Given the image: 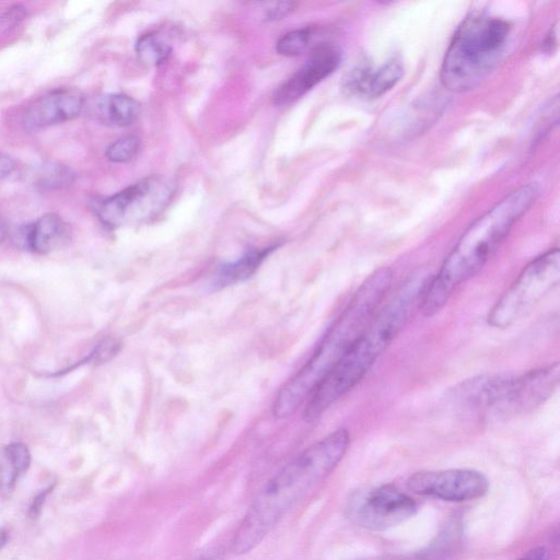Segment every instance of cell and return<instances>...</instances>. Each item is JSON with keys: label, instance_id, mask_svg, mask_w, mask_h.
I'll list each match as a JSON object with an SVG mask.
<instances>
[{"label": "cell", "instance_id": "obj_1", "mask_svg": "<svg viewBox=\"0 0 560 560\" xmlns=\"http://www.w3.org/2000/svg\"><path fill=\"white\" fill-rule=\"evenodd\" d=\"M349 445V432L337 429L287 463L254 497L231 540V551L244 556L254 550L285 513L337 467Z\"/></svg>", "mask_w": 560, "mask_h": 560}, {"label": "cell", "instance_id": "obj_2", "mask_svg": "<svg viewBox=\"0 0 560 560\" xmlns=\"http://www.w3.org/2000/svg\"><path fill=\"white\" fill-rule=\"evenodd\" d=\"M430 271H413L388 302L380 307L348 351L307 399L304 419L317 420L365 376L419 307Z\"/></svg>", "mask_w": 560, "mask_h": 560}, {"label": "cell", "instance_id": "obj_3", "mask_svg": "<svg viewBox=\"0 0 560 560\" xmlns=\"http://www.w3.org/2000/svg\"><path fill=\"white\" fill-rule=\"evenodd\" d=\"M537 183L525 184L498 201L463 233L432 275L419 308L432 316L447 303L453 292L476 275L539 196Z\"/></svg>", "mask_w": 560, "mask_h": 560}, {"label": "cell", "instance_id": "obj_4", "mask_svg": "<svg viewBox=\"0 0 560 560\" xmlns=\"http://www.w3.org/2000/svg\"><path fill=\"white\" fill-rule=\"evenodd\" d=\"M392 280L393 271L382 267L361 283L310 360L279 390L272 405L275 417L290 416L310 398L381 307Z\"/></svg>", "mask_w": 560, "mask_h": 560}, {"label": "cell", "instance_id": "obj_5", "mask_svg": "<svg viewBox=\"0 0 560 560\" xmlns=\"http://www.w3.org/2000/svg\"><path fill=\"white\" fill-rule=\"evenodd\" d=\"M510 31L504 19L483 11L469 13L445 51L440 70L443 86L464 93L481 84L501 61Z\"/></svg>", "mask_w": 560, "mask_h": 560}, {"label": "cell", "instance_id": "obj_6", "mask_svg": "<svg viewBox=\"0 0 560 560\" xmlns=\"http://www.w3.org/2000/svg\"><path fill=\"white\" fill-rule=\"evenodd\" d=\"M559 378V363L518 375L489 374L483 389L481 419L501 421L529 412L552 396Z\"/></svg>", "mask_w": 560, "mask_h": 560}, {"label": "cell", "instance_id": "obj_7", "mask_svg": "<svg viewBox=\"0 0 560 560\" xmlns=\"http://www.w3.org/2000/svg\"><path fill=\"white\" fill-rule=\"evenodd\" d=\"M559 278L560 254L558 248H552L523 268L490 310L488 324L501 329L511 326L556 288Z\"/></svg>", "mask_w": 560, "mask_h": 560}, {"label": "cell", "instance_id": "obj_8", "mask_svg": "<svg viewBox=\"0 0 560 560\" xmlns=\"http://www.w3.org/2000/svg\"><path fill=\"white\" fill-rule=\"evenodd\" d=\"M172 185L162 177L141 179L113 196L92 201V210L106 226L119 228L155 218L167 206Z\"/></svg>", "mask_w": 560, "mask_h": 560}, {"label": "cell", "instance_id": "obj_9", "mask_svg": "<svg viewBox=\"0 0 560 560\" xmlns=\"http://www.w3.org/2000/svg\"><path fill=\"white\" fill-rule=\"evenodd\" d=\"M417 513V503L393 485H382L353 494L347 515L355 525L381 532L395 527Z\"/></svg>", "mask_w": 560, "mask_h": 560}, {"label": "cell", "instance_id": "obj_10", "mask_svg": "<svg viewBox=\"0 0 560 560\" xmlns=\"http://www.w3.org/2000/svg\"><path fill=\"white\" fill-rule=\"evenodd\" d=\"M412 492L434 499L464 502L482 498L489 489L487 477L475 469L421 470L407 479Z\"/></svg>", "mask_w": 560, "mask_h": 560}, {"label": "cell", "instance_id": "obj_11", "mask_svg": "<svg viewBox=\"0 0 560 560\" xmlns=\"http://www.w3.org/2000/svg\"><path fill=\"white\" fill-rule=\"evenodd\" d=\"M340 51L330 45L317 46L306 62L273 93V102L278 106L294 103L326 77L332 73L340 63Z\"/></svg>", "mask_w": 560, "mask_h": 560}, {"label": "cell", "instance_id": "obj_12", "mask_svg": "<svg viewBox=\"0 0 560 560\" xmlns=\"http://www.w3.org/2000/svg\"><path fill=\"white\" fill-rule=\"evenodd\" d=\"M84 95L73 88H58L36 98L22 116L26 130H39L72 120L82 113Z\"/></svg>", "mask_w": 560, "mask_h": 560}, {"label": "cell", "instance_id": "obj_13", "mask_svg": "<svg viewBox=\"0 0 560 560\" xmlns=\"http://www.w3.org/2000/svg\"><path fill=\"white\" fill-rule=\"evenodd\" d=\"M402 74L404 66L397 57H390L378 65L363 61L349 71L343 86L351 94L375 98L392 90Z\"/></svg>", "mask_w": 560, "mask_h": 560}, {"label": "cell", "instance_id": "obj_14", "mask_svg": "<svg viewBox=\"0 0 560 560\" xmlns=\"http://www.w3.org/2000/svg\"><path fill=\"white\" fill-rule=\"evenodd\" d=\"M70 236L69 224L57 213H45L24 232L26 247L37 254H47L61 246Z\"/></svg>", "mask_w": 560, "mask_h": 560}, {"label": "cell", "instance_id": "obj_15", "mask_svg": "<svg viewBox=\"0 0 560 560\" xmlns=\"http://www.w3.org/2000/svg\"><path fill=\"white\" fill-rule=\"evenodd\" d=\"M271 250L272 247L250 249L240 258L222 264L212 277L211 288L221 289L249 278Z\"/></svg>", "mask_w": 560, "mask_h": 560}, {"label": "cell", "instance_id": "obj_16", "mask_svg": "<svg viewBox=\"0 0 560 560\" xmlns=\"http://www.w3.org/2000/svg\"><path fill=\"white\" fill-rule=\"evenodd\" d=\"M140 113L139 103L122 93H112L98 98L96 116L110 127H126L131 125Z\"/></svg>", "mask_w": 560, "mask_h": 560}, {"label": "cell", "instance_id": "obj_17", "mask_svg": "<svg viewBox=\"0 0 560 560\" xmlns=\"http://www.w3.org/2000/svg\"><path fill=\"white\" fill-rule=\"evenodd\" d=\"M31 464V454L23 443H11L2 453L0 464V487L9 492L13 489L19 478L27 470Z\"/></svg>", "mask_w": 560, "mask_h": 560}, {"label": "cell", "instance_id": "obj_18", "mask_svg": "<svg viewBox=\"0 0 560 560\" xmlns=\"http://www.w3.org/2000/svg\"><path fill=\"white\" fill-rule=\"evenodd\" d=\"M170 52V46L154 34H145L136 43V54L144 65H160Z\"/></svg>", "mask_w": 560, "mask_h": 560}, {"label": "cell", "instance_id": "obj_19", "mask_svg": "<svg viewBox=\"0 0 560 560\" xmlns=\"http://www.w3.org/2000/svg\"><path fill=\"white\" fill-rule=\"evenodd\" d=\"M74 173L61 164H44L35 173L37 185L44 188H62L72 184Z\"/></svg>", "mask_w": 560, "mask_h": 560}, {"label": "cell", "instance_id": "obj_20", "mask_svg": "<svg viewBox=\"0 0 560 560\" xmlns=\"http://www.w3.org/2000/svg\"><path fill=\"white\" fill-rule=\"evenodd\" d=\"M310 39V30H295L287 33L277 42L276 50L282 56H295L307 47Z\"/></svg>", "mask_w": 560, "mask_h": 560}, {"label": "cell", "instance_id": "obj_21", "mask_svg": "<svg viewBox=\"0 0 560 560\" xmlns=\"http://www.w3.org/2000/svg\"><path fill=\"white\" fill-rule=\"evenodd\" d=\"M139 149V140L135 136H125L113 143L105 150V156L114 163H125L130 161Z\"/></svg>", "mask_w": 560, "mask_h": 560}, {"label": "cell", "instance_id": "obj_22", "mask_svg": "<svg viewBox=\"0 0 560 560\" xmlns=\"http://www.w3.org/2000/svg\"><path fill=\"white\" fill-rule=\"evenodd\" d=\"M27 14V10L22 4H13L0 12V35L18 26Z\"/></svg>", "mask_w": 560, "mask_h": 560}, {"label": "cell", "instance_id": "obj_23", "mask_svg": "<svg viewBox=\"0 0 560 560\" xmlns=\"http://www.w3.org/2000/svg\"><path fill=\"white\" fill-rule=\"evenodd\" d=\"M293 8V2L267 3V8L265 9V16L267 20H280L284 18Z\"/></svg>", "mask_w": 560, "mask_h": 560}, {"label": "cell", "instance_id": "obj_24", "mask_svg": "<svg viewBox=\"0 0 560 560\" xmlns=\"http://www.w3.org/2000/svg\"><path fill=\"white\" fill-rule=\"evenodd\" d=\"M16 167L15 161L7 154L0 153V179L10 176Z\"/></svg>", "mask_w": 560, "mask_h": 560}, {"label": "cell", "instance_id": "obj_25", "mask_svg": "<svg viewBox=\"0 0 560 560\" xmlns=\"http://www.w3.org/2000/svg\"><path fill=\"white\" fill-rule=\"evenodd\" d=\"M547 557H548L547 549L542 546H537V547L529 549L517 560H547Z\"/></svg>", "mask_w": 560, "mask_h": 560}, {"label": "cell", "instance_id": "obj_26", "mask_svg": "<svg viewBox=\"0 0 560 560\" xmlns=\"http://www.w3.org/2000/svg\"><path fill=\"white\" fill-rule=\"evenodd\" d=\"M48 491L42 492L37 498H35L32 506H31V513L33 515H36L38 510L42 508L43 502L45 501V498L47 495Z\"/></svg>", "mask_w": 560, "mask_h": 560}, {"label": "cell", "instance_id": "obj_27", "mask_svg": "<svg viewBox=\"0 0 560 560\" xmlns=\"http://www.w3.org/2000/svg\"><path fill=\"white\" fill-rule=\"evenodd\" d=\"M190 560H222V558L218 553L208 552V553L196 556Z\"/></svg>", "mask_w": 560, "mask_h": 560}, {"label": "cell", "instance_id": "obj_28", "mask_svg": "<svg viewBox=\"0 0 560 560\" xmlns=\"http://www.w3.org/2000/svg\"><path fill=\"white\" fill-rule=\"evenodd\" d=\"M8 541V533L0 527V550L3 548V546Z\"/></svg>", "mask_w": 560, "mask_h": 560}, {"label": "cell", "instance_id": "obj_29", "mask_svg": "<svg viewBox=\"0 0 560 560\" xmlns=\"http://www.w3.org/2000/svg\"><path fill=\"white\" fill-rule=\"evenodd\" d=\"M7 237V229L4 223L0 220V244L5 240Z\"/></svg>", "mask_w": 560, "mask_h": 560}, {"label": "cell", "instance_id": "obj_30", "mask_svg": "<svg viewBox=\"0 0 560 560\" xmlns=\"http://www.w3.org/2000/svg\"><path fill=\"white\" fill-rule=\"evenodd\" d=\"M360 560H400V559H397V558H394V557H372V558H366V559H360Z\"/></svg>", "mask_w": 560, "mask_h": 560}]
</instances>
